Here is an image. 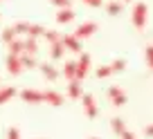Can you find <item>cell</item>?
Segmentation results:
<instances>
[{
  "instance_id": "cell-19",
  "label": "cell",
  "mask_w": 153,
  "mask_h": 139,
  "mask_svg": "<svg viewBox=\"0 0 153 139\" xmlns=\"http://www.w3.org/2000/svg\"><path fill=\"white\" fill-rule=\"evenodd\" d=\"M63 54H65V47H63L61 43H52V45H50V56H52L54 61L63 58Z\"/></svg>"
},
{
  "instance_id": "cell-2",
  "label": "cell",
  "mask_w": 153,
  "mask_h": 139,
  "mask_svg": "<svg viewBox=\"0 0 153 139\" xmlns=\"http://www.w3.org/2000/svg\"><path fill=\"white\" fill-rule=\"evenodd\" d=\"M146 16H149V7L144 5V2H137V5L133 7V16H131V20H133V25L137 29H142L144 25H146Z\"/></svg>"
},
{
  "instance_id": "cell-23",
  "label": "cell",
  "mask_w": 153,
  "mask_h": 139,
  "mask_svg": "<svg viewBox=\"0 0 153 139\" xmlns=\"http://www.w3.org/2000/svg\"><path fill=\"white\" fill-rule=\"evenodd\" d=\"M126 70V61L124 58H115L113 63H110V72L113 74H120V72H124Z\"/></svg>"
},
{
  "instance_id": "cell-21",
  "label": "cell",
  "mask_w": 153,
  "mask_h": 139,
  "mask_svg": "<svg viewBox=\"0 0 153 139\" xmlns=\"http://www.w3.org/2000/svg\"><path fill=\"white\" fill-rule=\"evenodd\" d=\"M0 38H2V43H11L14 38H18V34H16L14 25H11V27H5V29H2V34H0Z\"/></svg>"
},
{
  "instance_id": "cell-7",
  "label": "cell",
  "mask_w": 153,
  "mask_h": 139,
  "mask_svg": "<svg viewBox=\"0 0 153 139\" xmlns=\"http://www.w3.org/2000/svg\"><path fill=\"white\" fill-rule=\"evenodd\" d=\"M95 32H97V23H81L74 29V36L81 40V38H90Z\"/></svg>"
},
{
  "instance_id": "cell-26",
  "label": "cell",
  "mask_w": 153,
  "mask_h": 139,
  "mask_svg": "<svg viewBox=\"0 0 153 139\" xmlns=\"http://www.w3.org/2000/svg\"><path fill=\"white\" fill-rule=\"evenodd\" d=\"M52 5H56L59 9H70L72 0H52Z\"/></svg>"
},
{
  "instance_id": "cell-33",
  "label": "cell",
  "mask_w": 153,
  "mask_h": 139,
  "mask_svg": "<svg viewBox=\"0 0 153 139\" xmlns=\"http://www.w3.org/2000/svg\"><path fill=\"white\" fill-rule=\"evenodd\" d=\"M92 139H99V137H92Z\"/></svg>"
},
{
  "instance_id": "cell-30",
  "label": "cell",
  "mask_w": 153,
  "mask_h": 139,
  "mask_svg": "<svg viewBox=\"0 0 153 139\" xmlns=\"http://www.w3.org/2000/svg\"><path fill=\"white\" fill-rule=\"evenodd\" d=\"M120 139H137V137H135V135H133V132H128V130H126V132H124V135H122V137H120Z\"/></svg>"
},
{
  "instance_id": "cell-1",
  "label": "cell",
  "mask_w": 153,
  "mask_h": 139,
  "mask_svg": "<svg viewBox=\"0 0 153 139\" xmlns=\"http://www.w3.org/2000/svg\"><path fill=\"white\" fill-rule=\"evenodd\" d=\"M59 43L65 47V52H72V54H81V40L76 38L74 34H61Z\"/></svg>"
},
{
  "instance_id": "cell-24",
  "label": "cell",
  "mask_w": 153,
  "mask_h": 139,
  "mask_svg": "<svg viewBox=\"0 0 153 139\" xmlns=\"http://www.w3.org/2000/svg\"><path fill=\"white\" fill-rule=\"evenodd\" d=\"M43 38L48 40L50 45H52V43H59V38H61V34H59L56 29H45V32H43Z\"/></svg>"
},
{
  "instance_id": "cell-11",
  "label": "cell",
  "mask_w": 153,
  "mask_h": 139,
  "mask_svg": "<svg viewBox=\"0 0 153 139\" xmlns=\"http://www.w3.org/2000/svg\"><path fill=\"white\" fill-rule=\"evenodd\" d=\"M83 90H81V81H76V79H72L70 85H68V96L70 99H81Z\"/></svg>"
},
{
  "instance_id": "cell-16",
  "label": "cell",
  "mask_w": 153,
  "mask_h": 139,
  "mask_svg": "<svg viewBox=\"0 0 153 139\" xmlns=\"http://www.w3.org/2000/svg\"><path fill=\"white\" fill-rule=\"evenodd\" d=\"M122 9H124V2H120V0H113V2H106V11H108V16H120Z\"/></svg>"
},
{
  "instance_id": "cell-6",
  "label": "cell",
  "mask_w": 153,
  "mask_h": 139,
  "mask_svg": "<svg viewBox=\"0 0 153 139\" xmlns=\"http://www.w3.org/2000/svg\"><path fill=\"white\" fill-rule=\"evenodd\" d=\"M20 99H23L25 103L36 106V103H43V92L32 90V88H25V90H20Z\"/></svg>"
},
{
  "instance_id": "cell-25",
  "label": "cell",
  "mask_w": 153,
  "mask_h": 139,
  "mask_svg": "<svg viewBox=\"0 0 153 139\" xmlns=\"http://www.w3.org/2000/svg\"><path fill=\"white\" fill-rule=\"evenodd\" d=\"M95 74H97V79H108L113 72H110V65H99L95 70Z\"/></svg>"
},
{
  "instance_id": "cell-31",
  "label": "cell",
  "mask_w": 153,
  "mask_h": 139,
  "mask_svg": "<svg viewBox=\"0 0 153 139\" xmlns=\"http://www.w3.org/2000/svg\"><path fill=\"white\" fill-rule=\"evenodd\" d=\"M144 132H146V137H153V124L146 126V130H144Z\"/></svg>"
},
{
  "instance_id": "cell-4",
  "label": "cell",
  "mask_w": 153,
  "mask_h": 139,
  "mask_svg": "<svg viewBox=\"0 0 153 139\" xmlns=\"http://www.w3.org/2000/svg\"><path fill=\"white\" fill-rule=\"evenodd\" d=\"M81 103H83V112H86V117L95 119V117L99 115V108H97V101H95L92 94H81Z\"/></svg>"
},
{
  "instance_id": "cell-32",
  "label": "cell",
  "mask_w": 153,
  "mask_h": 139,
  "mask_svg": "<svg viewBox=\"0 0 153 139\" xmlns=\"http://www.w3.org/2000/svg\"><path fill=\"white\" fill-rule=\"evenodd\" d=\"M122 2H133V0H122Z\"/></svg>"
},
{
  "instance_id": "cell-10",
  "label": "cell",
  "mask_w": 153,
  "mask_h": 139,
  "mask_svg": "<svg viewBox=\"0 0 153 139\" xmlns=\"http://www.w3.org/2000/svg\"><path fill=\"white\" fill-rule=\"evenodd\" d=\"M38 67H41V72H43V76L48 79V81H56V79L61 76V72H59L54 65H50V63H38Z\"/></svg>"
},
{
  "instance_id": "cell-28",
  "label": "cell",
  "mask_w": 153,
  "mask_h": 139,
  "mask_svg": "<svg viewBox=\"0 0 153 139\" xmlns=\"http://www.w3.org/2000/svg\"><path fill=\"white\" fill-rule=\"evenodd\" d=\"M7 139H20V130L18 128H9L7 130Z\"/></svg>"
},
{
  "instance_id": "cell-18",
  "label": "cell",
  "mask_w": 153,
  "mask_h": 139,
  "mask_svg": "<svg viewBox=\"0 0 153 139\" xmlns=\"http://www.w3.org/2000/svg\"><path fill=\"white\" fill-rule=\"evenodd\" d=\"M110 128H113V132H115V135H120V137H122V135L126 132V124H124V121L120 119V117H115V119H110Z\"/></svg>"
},
{
  "instance_id": "cell-13",
  "label": "cell",
  "mask_w": 153,
  "mask_h": 139,
  "mask_svg": "<svg viewBox=\"0 0 153 139\" xmlns=\"http://www.w3.org/2000/svg\"><path fill=\"white\" fill-rule=\"evenodd\" d=\"M18 94V90H16V88H0V106H5L7 101H11L14 99V96Z\"/></svg>"
},
{
  "instance_id": "cell-12",
  "label": "cell",
  "mask_w": 153,
  "mask_h": 139,
  "mask_svg": "<svg viewBox=\"0 0 153 139\" xmlns=\"http://www.w3.org/2000/svg\"><path fill=\"white\" fill-rule=\"evenodd\" d=\"M23 54L36 56V54H38V40L36 38H25L23 40Z\"/></svg>"
},
{
  "instance_id": "cell-9",
  "label": "cell",
  "mask_w": 153,
  "mask_h": 139,
  "mask_svg": "<svg viewBox=\"0 0 153 139\" xmlns=\"http://www.w3.org/2000/svg\"><path fill=\"white\" fill-rule=\"evenodd\" d=\"M43 101H48V106L59 108V106H63V94L56 90H48V92H43Z\"/></svg>"
},
{
  "instance_id": "cell-5",
  "label": "cell",
  "mask_w": 153,
  "mask_h": 139,
  "mask_svg": "<svg viewBox=\"0 0 153 139\" xmlns=\"http://www.w3.org/2000/svg\"><path fill=\"white\" fill-rule=\"evenodd\" d=\"M108 99H110V103H113V106H126V92L122 90V88H117V85H110L108 88Z\"/></svg>"
},
{
  "instance_id": "cell-14",
  "label": "cell",
  "mask_w": 153,
  "mask_h": 139,
  "mask_svg": "<svg viewBox=\"0 0 153 139\" xmlns=\"http://www.w3.org/2000/svg\"><path fill=\"white\" fill-rule=\"evenodd\" d=\"M72 20H74V11L72 9H59V14H56L59 25H68V23H72Z\"/></svg>"
},
{
  "instance_id": "cell-22",
  "label": "cell",
  "mask_w": 153,
  "mask_h": 139,
  "mask_svg": "<svg viewBox=\"0 0 153 139\" xmlns=\"http://www.w3.org/2000/svg\"><path fill=\"white\" fill-rule=\"evenodd\" d=\"M7 47H9V54L20 56V54H23V40H20V38H14L11 43H7Z\"/></svg>"
},
{
  "instance_id": "cell-8",
  "label": "cell",
  "mask_w": 153,
  "mask_h": 139,
  "mask_svg": "<svg viewBox=\"0 0 153 139\" xmlns=\"http://www.w3.org/2000/svg\"><path fill=\"white\" fill-rule=\"evenodd\" d=\"M5 65H7V72H9V74H14V76L23 72V65H20V56L7 54V61H5Z\"/></svg>"
},
{
  "instance_id": "cell-27",
  "label": "cell",
  "mask_w": 153,
  "mask_h": 139,
  "mask_svg": "<svg viewBox=\"0 0 153 139\" xmlns=\"http://www.w3.org/2000/svg\"><path fill=\"white\" fill-rule=\"evenodd\" d=\"M146 65L153 70V45H149V47H146Z\"/></svg>"
},
{
  "instance_id": "cell-29",
  "label": "cell",
  "mask_w": 153,
  "mask_h": 139,
  "mask_svg": "<svg viewBox=\"0 0 153 139\" xmlns=\"http://www.w3.org/2000/svg\"><path fill=\"white\" fill-rule=\"evenodd\" d=\"M81 2H86L88 7H101L104 5V0H81Z\"/></svg>"
},
{
  "instance_id": "cell-20",
  "label": "cell",
  "mask_w": 153,
  "mask_h": 139,
  "mask_svg": "<svg viewBox=\"0 0 153 139\" xmlns=\"http://www.w3.org/2000/svg\"><path fill=\"white\" fill-rule=\"evenodd\" d=\"M43 32L45 27H41V25H34V23L27 25V38H38V36H43Z\"/></svg>"
},
{
  "instance_id": "cell-15",
  "label": "cell",
  "mask_w": 153,
  "mask_h": 139,
  "mask_svg": "<svg viewBox=\"0 0 153 139\" xmlns=\"http://www.w3.org/2000/svg\"><path fill=\"white\" fill-rule=\"evenodd\" d=\"M20 65H23V70H34V67H38V61H36V56L20 54Z\"/></svg>"
},
{
  "instance_id": "cell-17",
  "label": "cell",
  "mask_w": 153,
  "mask_h": 139,
  "mask_svg": "<svg viewBox=\"0 0 153 139\" xmlns=\"http://www.w3.org/2000/svg\"><path fill=\"white\" fill-rule=\"evenodd\" d=\"M61 74L68 79V81H72V79H74V74H76V63H74V61H68L65 65H63Z\"/></svg>"
},
{
  "instance_id": "cell-3",
  "label": "cell",
  "mask_w": 153,
  "mask_h": 139,
  "mask_svg": "<svg viewBox=\"0 0 153 139\" xmlns=\"http://www.w3.org/2000/svg\"><path fill=\"white\" fill-rule=\"evenodd\" d=\"M76 63V74H74V79L76 81H83V79L88 76V72H90V56H88V54H81V56H79V61H74Z\"/></svg>"
}]
</instances>
